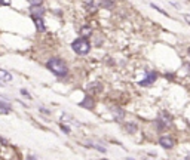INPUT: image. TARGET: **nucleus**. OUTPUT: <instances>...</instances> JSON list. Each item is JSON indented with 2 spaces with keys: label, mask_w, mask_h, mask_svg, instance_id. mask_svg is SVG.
Returning a JSON list of instances; mask_svg holds the SVG:
<instances>
[{
  "label": "nucleus",
  "mask_w": 190,
  "mask_h": 160,
  "mask_svg": "<svg viewBox=\"0 0 190 160\" xmlns=\"http://www.w3.org/2000/svg\"><path fill=\"white\" fill-rule=\"evenodd\" d=\"M46 68L57 77H64L68 73V67L61 58H51L46 62Z\"/></svg>",
  "instance_id": "f257e3e1"
},
{
  "label": "nucleus",
  "mask_w": 190,
  "mask_h": 160,
  "mask_svg": "<svg viewBox=\"0 0 190 160\" xmlns=\"http://www.w3.org/2000/svg\"><path fill=\"white\" fill-rule=\"evenodd\" d=\"M71 49H73L77 55H86L91 49V43L88 42L86 37H79L71 43Z\"/></svg>",
  "instance_id": "f03ea898"
},
{
  "label": "nucleus",
  "mask_w": 190,
  "mask_h": 160,
  "mask_svg": "<svg viewBox=\"0 0 190 160\" xmlns=\"http://www.w3.org/2000/svg\"><path fill=\"white\" fill-rule=\"evenodd\" d=\"M156 79H157V73L150 71V73L146 76V79H142V80L140 82V86H149V85H152L153 82H156Z\"/></svg>",
  "instance_id": "7ed1b4c3"
},
{
  "label": "nucleus",
  "mask_w": 190,
  "mask_h": 160,
  "mask_svg": "<svg viewBox=\"0 0 190 160\" xmlns=\"http://www.w3.org/2000/svg\"><path fill=\"white\" fill-rule=\"evenodd\" d=\"M159 144H160V147H163L166 150H169V148L174 147V141H172V138H169V136H160Z\"/></svg>",
  "instance_id": "20e7f679"
},
{
  "label": "nucleus",
  "mask_w": 190,
  "mask_h": 160,
  "mask_svg": "<svg viewBox=\"0 0 190 160\" xmlns=\"http://www.w3.org/2000/svg\"><path fill=\"white\" fill-rule=\"evenodd\" d=\"M88 94H100L103 90V85L100 82H92L89 86H88Z\"/></svg>",
  "instance_id": "39448f33"
},
{
  "label": "nucleus",
  "mask_w": 190,
  "mask_h": 160,
  "mask_svg": "<svg viewBox=\"0 0 190 160\" xmlns=\"http://www.w3.org/2000/svg\"><path fill=\"white\" fill-rule=\"evenodd\" d=\"M31 18H33V21H34V24H36L37 31H39V33H43V31L46 30V27H45V24H43V18H42V16H36V15H31Z\"/></svg>",
  "instance_id": "423d86ee"
},
{
  "label": "nucleus",
  "mask_w": 190,
  "mask_h": 160,
  "mask_svg": "<svg viewBox=\"0 0 190 160\" xmlns=\"http://www.w3.org/2000/svg\"><path fill=\"white\" fill-rule=\"evenodd\" d=\"M80 107H83V108H88V110H94V105H95V102H94V99L92 98H89V97H85V99L79 104Z\"/></svg>",
  "instance_id": "0eeeda50"
},
{
  "label": "nucleus",
  "mask_w": 190,
  "mask_h": 160,
  "mask_svg": "<svg viewBox=\"0 0 190 160\" xmlns=\"http://www.w3.org/2000/svg\"><path fill=\"white\" fill-rule=\"evenodd\" d=\"M30 13H31V15H36V16H43L45 9H43V8H40V5H34V6H31Z\"/></svg>",
  "instance_id": "6e6552de"
},
{
  "label": "nucleus",
  "mask_w": 190,
  "mask_h": 160,
  "mask_svg": "<svg viewBox=\"0 0 190 160\" xmlns=\"http://www.w3.org/2000/svg\"><path fill=\"white\" fill-rule=\"evenodd\" d=\"M125 129H126V132H129V133H135L137 132V129H138V126L135 125V123H125Z\"/></svg>",
  "instance_id": "1a4fd4ad"
},
{
  "label": "nucleus",
  "mask_w": 190,
  "mask_h": 160,
  "mask_svg": "<svg viewBox=\"0 0 190 160\" xmlns=\"http://www.w3.org/2000/svg\"><path fill=\"white\" fill-rule=\"evenodd\" d=\"M80 36L82 37H89L91 36V33H92V30H91V27H88V25H85V27H82L80 28Z\"/></svg>",
  "instance_id": "9d476101"
},
{
  "label": "nucleus",
  "mask_w": 190,
  "mask_h": 160,
  "mask_svg": "<svg viewBox=\"0 0 190 160\" xmlns=\"http://www.w3.org/2000/svg\"><path fill=\"white\" fill-rule=\"evenodd\" d=\"M0 79L2 80H8V82H11L12 80V74L11 73H8V71H5V70H0Z\"/></svg>",
  "instance_id": "9b49d317"
},
{
  "label": "nucleus",
  "mask_w": 190,
  "mask_h": 160,
  "mask_svg": "<svg viewBox=\"0 0 190 160\" xmlns=\"http://www.w3.org/2000/svg\"><path fill=\"white\" fill-rule=\"evenodd\" d=\"M0 110H2L3 113H9L11 111V105L5 101H0Z\"/></svg>",
  "instance_id": "f8f14e48"
},
{
  "label": "nucleus",
  "mask_w": 190,
  "mask_h": 160,
  "mask_svg": "<svg viewBox=\"0 0 190 160\" xmlns=\"http://www.w3.org/2000/svg\"><path fill=\"white\" fill-rule=\"evenodd\" d=\"M156 125H157V129H159V130H165V128H166V125L163 123L162 119H159V120L156 122Z\"/></svg>",
  "instance_id": "ddd939ff"
},
{
  "label": "nucleus",
  "mask_w": 190,
  "mask_h": 160,
  "mask_svg": "<svg viewBox=\"0 0 190 160\" xmlns=\"http://www.w3.org/2000/svg\"><path fill=\"white\" fill-rule=\"evenodd\" d=\"M150 6H152V8H153V9H156V11H157V12H160V13H162V15H165V16H168V13H166V12H165V11H163V9H162V8H159V6H156V5H155V3H152V5H150Z\"/></svg>",
  "instance_id": "4468645a"
},
{
  "label": "nucleus",
  "mask_w": 190,
  "mask_h": 160,
  "mask_svg": "<svg viewBox=\"0 0 190 160\" xmlns=\"http://www.w3.org/2000/svg\"><path fill=\"white\" fill-rule=\"evenodd\" d=\"M89 147H94V148H97L98 151H101V153H106V148L104 147H101V145H98V144H88Z\"/></svg>",
  "instance_id": "2eb2a0df"
},
{
  "label": "nucleus",
  "mask_w": 190,
  "mask_h": 160,
  "mask_svg": "<svg viewBox=\"0 0 190 160\" xmlns=\"http://www.w3.org/2000/svg\"><path fill=\"white\" fill-rule=\"evenodd\" d=\"M21 95H22V97H26V98H30V99H31V95L28 94V90H27V89H21Z\"/></svg>",
  "instance_id": "dca6fc26"
},
{
  "label": "nucleus",
  "mask_w": 190,
  "mask_h": 160,
  "mask_svg": "<svg viewBox=\"0 0 190 160\" xmlns=\"http://www.w3.org/2000/svg\"><path fill=\"white\" fill-rule=\"evenodd\" d=\"M27 2H28L31 6H34V5H42L43 0H27Z\"/></svg>",
  "instance_id": "f3484780"
},
{
  "label": "nucleus",
  "mask_w": 190,
  "mask_h": 160,
  "mask_svg": "<svg viewBox=\"0 0 190 160\" xmlns=\"http://www.w3.org/2000/svg\"><path fill=\"white\" fill-rule=\"evenodd\" d=\"M61 129H62V132H65V133H70V128H68V126H61Z\"/></svg>",
  "instance_id": "a211bd4d"
},
{
  "label": "nucleus",
  "mask_w": 190,
  "mask_h": 160,
  "mask_svg": "<svg viewBox=\"0 0 190 160\" xmlns=\"http://www.w3.org/2000/svg\"><path fill=\"white\" fill-rule=\"evenodd\" d=\"M189 55H190V48H189Z\"/></svg>",
  "instance_id": "6ab92c4d"
}]
</instances>
